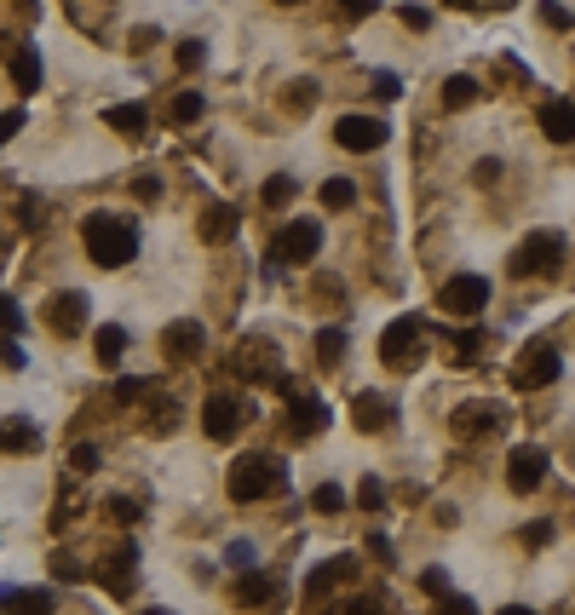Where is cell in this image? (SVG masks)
I'll return each instance as SVG.
<instances>
[{"instance_id": "obj_11", "label": "cell", "mask_w": 575, "mask_h": 615, "mask_svg": "<svg viewBox=\"0 0 575 615\" xmlns=\"http://www.w3.org/2000/svg\"><path fill=\"white\" fill-rule=\"evenodd\" d=\"M386 133L391 127L380 115H340V121H334V144H340V150H380Z\"/></svg>"}, {"instance_id": "obj_6", "label": "cell", "mask_w": 575, "mask_h": 615, "mask_svg": "<svg viewBox=\"0 0 575 615\" xmlns=\"http://www.w3.org/2000/svg\"><path fill=\"white\" fill-rule=\"evenodd\" d=\"M317 248H322V225L317 219H294V225L276 230L271 259L276 265H305V259H317Z\"/></svg>"}, {"instance_id": "obj_10", "label": "cell", "mask_w": 575, "mask_h": 615, "mask_svg": "<svg viewBox=\"0 0 575 615\" xmlns=\"http://www.w3.org/2000/svg\"><path fill=\"white\" fill-rule=\"evenodd\" d=\"M547 472H552V460H547V449H535V443L512 449V460H506V483H512V495H535Z\"/></svg>"}, {"instance_id": "obj_58", "label": "cell", "mask_w": 575, "mask_h": 615, "mask_svg": "<svg viewBox=\"0 0 575 615\" xmlns=\"http://www.w3.org/2000/svg\"><path fill=\"white\" fill-rule=\"evenodd\" d=\"M276 6H299V0H276Z\"/></svg>"}, {"instance_id": "obj_5", "label": "cell", "mask_w": 575, "mask_h": 615, "mask_svg": "<svg viewBox=\"0 0 575 615\" xmlns=\"http://www.w3.org/2000/svg\"><path fill=\"white\" fill-rule=\"evenodd\" d=\"M420 357H426V322L420 317H397L386 328V340H380V363L397 368V374H409Z\"/></svg>"}, {"instance_id": "obj_37", "label": "cell", "mask_w": 575, "mask_h": 615, "mask_svg": "<svg viewBox=\"0 0 575 615\" xmlns=\"http://www.w3.org/2000/svg\"><path fill=\"white\" fill-rule=\"evenodd\" d=\"M478 345H483V334H478V328H466V334L455 340V357H460V363H472V357H478Z\"/></svg>"}, {"instance_id": "obj_54", "label": "cell", "mask_w": 575, "mask_h": 615, "mask_svg": "<svg viewBox=\"0 0 575 615\" xmlns=\"http://www.w3.org/2000/svg\"><path fill=\"white\" fill-rule=\"evenodd\" d=\"M133 190H138V196H161V179H156V173H144V179H138Z\"/></svg>"}, {"instance_id": "obj_2", "label": "cell", "mask_w": 575, "mask_h": 615, "mask_svg": "<svg viewBox=\"0 0 575 615\" xmlns=\"http://www.w3.org/2000/svg\"><path fill=\"white\" fill-rule=\"evenodd\" d=\"M225 489H230V501H265V495L282 489V466H276L271 455H242L230 466Z\"/></svg>"}, {"instance_id": "obj_51", "label": "cell", "mask_w": 575, "mask_h": 615, "mask_svg": "<svg viewBox=\"0 0 575 615\" xmlns=\"http://www.w3.org/2000/svg\"><path fill=\"white\" fill-rule=\"evenodd\" d=\"M501 81H512V87L524 81V69H518V58H501Z\"/></svg>"}, {"instance_id": "obj_27", "label": "cell", "mask_w": 575, "mask_h": 615, "mask_svg": "<svg viewBox=\"0 0 575 615\" xmlns=\"http://www.w3.org/2000/svg\"><path fill=\"white\" fill-rule=\"evenodd\" d=\"M104 121H110L115 133H144V121H150V115H144V104H110Z\"/></svg>"}, {"instance_id": "obj_48", "label": "cell", "mask_w": 575, "mask_h": 615, "mask_svg": "<svg viewBox=\"0 0 575 615\" xmlns=\"http://www.w3.org/2000/svg\"><path fill=\"white\" fill-rule=\"evenodd\" d=\"M311 294H317V299H340V276H317V282H311Z\"/></svg>"}, {"instance_id": "obj_8", "label": "cell", "mask_w": 575, "mask_h": 615, "mask_svg": "<svg viewBox=\"0 0 575 615\" xmlns=\"http://www.w3.org/2000/svg\"><path fill=\"white\" fill-rule=\"evenodd\" d=\"M276 386L288 397V426H294V437H311L328 426V403H322L317 391H299V386H288V380H276Z\"/></svg>"}, {"instance_id": "obj_40", "label": "cell", "mask_w": 575, "mask_h": 615, "mask_svg": "<svg viewBox=\"0 0 575 615\" xmlns=\"http://www.w3.org/2000/svg\"><path fill=\"white\" fill-rule=\"evenodd\" d=\"M52 570H58V581H81V564H75V558H69V552H58V558H52Z\"/></svg>"}, {"instance_id": "obj_41", "label": "cell", "mask_w": 575, "mask_h": 615, "mask_svg": "<svg viewBox=\"0 0 575 615\" xmlns=\"http://www.w3.org/2000/svg\"><path fill=\"white\" fill-rule=\"evenodd\" d=\"M420 587H426L432 598H449V575H443V570H426V575H420Z\"/></svg>"}, {"instance_id": "obj_19", "label": "cell", "mask_w": 575, "mask_h": 615, "mask_svg": "<svg viewBox=\"0 0 575 615\" xmlns=\"http://www.w3.org/2000/svg\"><path fill=\"white\" fill-rule=\"evenodd\" d=\"M230 598H236L242 610H259V604H276V575H271V570H253V575H242V581L230 587Z\"/></svg>"}, {"instance_id": "obj_30", "label": "cell", "mask_w": 575, "mask_h": 615, "mask_svg": "<svg viewBox=\"0 0 575 615\" xmlns=\"http://www.w3.org/2000/svg\"><path fill=\"white\" fill-rule=\"evenodd\" d=\"M357 202V184L351 179H328L322 184V207H334V213H340V207H351Z\"/></svg>"}, {"instance_id": "obj_46", "label": "cell", "mask_w": 575, "mask_h": 615, "mask_svg": "<svg viewBox=\"0 0 575 615\" xmlns=\"http://www.w3.org/2000/svg\"><path fill=\"white\" fill-rule=\"evenodd\" d=\"M437 615H478L472 598H437Z\"/></svg>"}, {"instance_id": "obj_52", "label": "cell", "mask_w": 575, "mask_h": 615, "mask_svg": "<svg viewBox=\"0 0 575 615\" xmlns=\"http://www.w3.org/2000/svg\"><path fill=\"white\" fill-rule=\"evenodd\" d=\"M501 179V161H478V184H495Z\"/></svg>"}, {"instance_id": "obj_43", "label": "cell", "mask_w": 575, "mask_h": 615, "mask_svg": "<svg viewBox=\"0 0 575 615\" xmlns=\"http://www.w3.org/2000/svg\"><path fill=\"white\" fill-rule=\"evenodd\" d=\"M357 501H363L368 512H374V506L386 501V489H380V483H374V478H363V489H357Z\"/></svg>"}, {"instance_id": "obj_25", "label": "cell", "mask_w": 575, "mask_h": 615, "mask_svg": "<svg viewBox=\"0 0 575 615\" xmlns=\"http://www.w3.org/2000/svg\"><path fill=\"white\" fill-rule=\"evenodd\" d=\"M92 340H98L92 351H98V363H104V368H115V363H121V351H127V328H115V322H104V328H98Z\"/></svg>"}, {"instance_id": "obj_13", "label": "cell", "mask_w": 575, "mask_h": 615, "mask_svg": "<svg viewBox=\"0 0 575 615\" xmlns=\"http://www.w3.org/2000/svg\"><path fill=\"white\" fill-rule=\"evenodd\" d=\"M506 420V403H460L455 409V432L460 437H489V432H501Z\"/></svg>"}, {"instance_id": "obj_49", "label": "cell", "mask_w": 575, "mask_h": 615, "mask_svg": "<svg viewBox=\"0 0 575 615\" xmlns=\"http://www.w3.org/2000/svg\"><path fill=\"white\" fill-rule=\"evenodd\" d=\"M311 98H317V87H311V81H294V87H288V104H311Z\"/></svg>"}, {"instance_id": "obj_7", "label": "cell", "mask_w": 575, "mask_h": 615, "mask_svg": "<svg viewBox=\"0 0 575 615\" xmlns=\"http://www.w3.org/2000/svg\"><path fill=\"white\" fill-rule=\"evenodd\" d=\"M558 368H564V357H558V345L552 340H535L518 357V368H512V386H524V391H541V386H552L558 380Z\"/></svg>"}, {"instance_id": "obj_26", "label": "cell", "mask_w": 575, "mask_h": 615, "mask_svg": "<svg viewBox=\"0 0 575 615\" xmlns=\"http://www.w3.org/2000/svg\"><path fill=\"white\" fill-rule=\"evenodd\" d=\"M466 104H478V81L472 75H449L443 81V110H466Z\"/></svg>"}, {"instance_id": "obj_33", "label": "cell", "mask_w": 575, "mask_h": 615, "mask_svg": "<svg viewBox=\"0 0 575 615\" xmlns=\"http://www.w3.org/2000/svg\"><path fill=\"white\" fill-rule=\"evenodd\" d=\"M541 23H547V29H575L570 6H558V0H541Z\"/></svg>"}, {"instance_id": "obj_22", "label": "cell", "mask_w": 575, "mask_h": 615, "mask_svg": "<svg viewBox=\"0 0 575 615\" xmlns=\"http://www.w3.org/2000/svg\"><path fill=\"white\" fill-rule=\"evenodd\" d=\"M0 449H12V455H35V449H41V432H35V420H29V414H12V420H0Z\"/></svg>"}, {"instance_id": "obj_36", "label": "cell", "mask_w": 575, "mask_h": 615, "mask_svg": "<svg viewBox=\"0 0 575 615\" xmlns=\"http://www.w3.org/2000/svg\"><path fill=\"white\" fill-rule=\"evenodd\" d=\"M18 328H23V311H18V305H12V299H6V294H0V334L12 340Z\"/></svg>"}, {"instance_id": "obj_14", "label": "cell", "mask_w": 575, "mask_h": 615, "mask_svg": "<svg viewBox=\"0 0 575 615\" xmlns=\"http://www.w3.org/2000/svg\"><path fill=\"white\" fill-rule=\"evenodd\" d=\"M242 420H248V409H242L236 397H225V391H219V397H207V409H202V432H207V437H219V443H230Z\"/></svg>"}, {"instance_id": "obj_1", "label": "cell", "mask_w": 575, "mask_h": 615, "mask_svg": "<svg viewBox=\"0 0 575 615\" xmlns=\"http://www.w3.org/2000/svg\"><path fill=\"white\" fill-rule=\"evenodd\" d=\"M81 242H87L92 265L115 271V265H127V259L138 253V230L127 225V219H115V213H92L87 225H81Z\"/></svg>"}, {"instance_id": "obj_24", "label": "cell", "mask_w": 575, "mask_h": 615, "mask_svg": "<svg viewBox=\"0 0 575 615\" xmlns=\"http://www.w3.org/2000/svg\"><path fill=\"white\" fill-rule=\"evenodd\" d=\"M12 87L18 92L41 87V52H35V46H18V52H12Z\"/></svg>"}, {"instance_id": "obj_45", "label": "cell", "mask_w": 575, "mask_h": 615, "mask_svg": "<svg viewBox=\"0 0 575 615\" xmlns=\"http://www.w3.org/2000/svg\"><path fill=\"white\" fill-rule=\"evenodd\" d=\"M23 133V110H6L0 115V144H6V138H18Z\"/></svg>"}, {"instance_id": "obj_38", "label": "cell", "mask_w": 575, "mask_h": 615, "mask_svg": "<svg viewBox=\"0 0 575 615\" xmlns=\"http://www.w3.org/2000/svg\"><path fill=\"white\" fill-rule=\"evenodd\" d=\"M69 466H75V472H98V449H92V443H75Z\"/></svg>"}, {"instance_id": "obj_4", "label": "cell", "mask_w": 575, "mask_h": 615, "mask_svg": "<svg viewBox=\"0 0 575 615\" xmlns=\"http://www.w3.org/2000/svg\"><path fill=\"white\" fill-rule=\"evenodd\" d=\"M558 259H564V236H558V230H529L524 242H518V253L506 259V271L512 276H552Z\"/></svg>"}, {"instance_id": "obj_32", "label": "cell", "mask_w": 575, "mask_h": 615, "mask_svg": "<svg viewBox=\"0 0 575 615\" xmlns=\"http://www.w3.org/2000/svg\"><path fill=\"white\" fill-rule=\"evenodd\" d=\"M259 196H265L271 207H282L288 196H294V179H288V173H276V179H265V190H259Z\"/></svg>"}, {"instance_id": "obj_17", "label": "cell", "mask_w": 575, "mask_h": 615, "mask_svg": "<svg viewBox=\"0 0 575 615\" xmlns=\"http://www.w3.org/2000/svg\"><path fill=\"white\" fill-rule=\"evenodd\" d=\"M351 420H357L363 432H386L391 420H397V409H391V397H380V391H363V397L351 403Z\"/></svg>"}, {"instance_id": "obj_18", "label": "cell", "mask_w": 575, "mask_h": 615, "mask_svg": "<svg viewBox=\"0 0 575 615\" xmlns=\"http://www.w3.org/2000/svg\"><path fill=\"white\" fill-rule=\"evenodd\" d=\"M161 345H167V357H173V363H190V357H202V322H167Z\"/></svg>"}, {"instance_id": "obj_35", "label": "cell", "mask_w": 575, "mask_h": 615, "mask_svg": "<svg viewBox=\"0 0 575 615\" xmlns=\"http://www.w3.org/2000/svg\"><path fill=\"white\" fill-rule=\"evenodd\" d=\"M334 615H386V598H351V604H340Z\"/></svg>"}, {"instance_id": "obj_9", "label": "cell", "mask_w": 575, "mask_h": 615, "mask_svg": "<svg viewBox=\"0 0 575 615\" xmlns=\"http://www.w3.org/2000/svg\"><path fill=\"white\" fill-rule=\"evenodd\" d=\"M437 305H443L449 317H478L483 305H489V282H483V276H449L443 294H437Z\"/></svg>"}, {"instance_id": "obj_47", "label": "cell", "mask_w": 575, "mask_h": 615, "mask_svg": "<svg viewBox=\"0 0 575 615\" xmlns=\"http://www.w3.org/2000/svg\"><path fill=\"white\" fill-rule=\"evenodd\" d=\"M547 541H552V524H529V529H524V547H529V552L547 547Z\"/></svg>"}, {"instance_id": "obj_3", "label": "cell", "mask_w": 575, "mask_h": 615, "mask_svg": "<svg viewBox=\"0 0 575 615\" xmlns=\"http://www.w3.org/2000/svg\"><path fill=\"white\" fill-rule=\"evenodd\" d=\"M230 374L236 380H253V386H276V374H282V345L265 340V334H253L230 351Z\"/></svg>"}, {"instance_id": "obj_23", "label": "cell", "mask_w": 575, "mask_h": 615, "mask_svg": "<svg viewBox=\"0 0 575 615\" xmlns=\"http://www.w3.org/2000/svg\"><path fill=\"white\" fill-rule=\"evenodd\" d=\"M236 225H242V213H236L230 202H213L202 213V225H196V230H202V242H230V236H236Z\"/></svg>"}, {"instance_id": "obj_57", "label": "cell", "mask_w": 575, "mask_h": 615, "mask_svg": "<svg viewBox=\"0 0 575 615\" xmlns=\"http://www.w3.org/2000/svg\"><path fill=\"white\" fill-rule=\"evenodd\" d=\"M144 615H173V610H144Z\"/></svg>"}, {"instance_id": "obj_15", "label": "cell", "mask_w": 575, "mask_h": 615, "mask_svg": "<svg viewBox=\"0 0 575 615\" xmlns=\"http://www.w3.org/2000/svg\"><path fill=\"white\" fill-rule=\"evenodd\" d=\"M133 570H138V547L133 541H121V547L104 558V570H98V581L110 587L115 598H127V587H133Z\"/></svg>"}, {"instance_id": "obj_56", "label": "cell", "mask_w": 575, "mask_h": 615, "mask_svg": "<svg viewBox=\"0 0 575 615\" xmlns=\"http://www.w3.org/2000/svg\"><path fill=\"white\" fill-rule=\"evenodd\" d=\"M449 6H478V0H449Z\"/></svg>"}, {"instance_id": "obj_34", "label": "cell", "mask_w": 575, "mask_h": 615, "mask_svg": "<svg viewBox=\"0 0 575 615\" xmlns=\"http://www.w3.org/2000/svg\"><path fill=\"white\" fill-rule=\"evenodd\" d=\"M311 506H317V512H340V506H345V495L334 489V483H317V495H311Z\"/></svg>"}, {"instance_id": "obj_29", "label": "cell", "mask_w": 575, "mask_h": 615, "mask_svg": "<svg viewBox=\"0 0 575 615\" xmlns=\"http://www.w3.org/2000/svg\"><path fill=\"white\" fill-rule=\"evenodd\" d=\"M340 357H345V334H340V328H322V334H317V363L334 368Z\"/></svg>"}, {"instance_id": "obj_31", "label": "cell", "mask_w": 575, "mask_h": 615, "mask_svg": "<svg viewBox=\"0 0 575 615\" xmlns=\"http://www.w3.org/2000/svg\"><path fill=\"white\" fill-rule=\"evenodd\" d=\"M374 6H380V0H328V12H334V18H345V23L368 18V12H374Z\"/></svg>"}, {"instance_id": "obj_50", "label": "cell", "mask_w": 575, "mask_h": 615, "mask_svg": "<svg viewBox=\"0 0 575 615\" xmlns=\"http://www.w3.org/2000/svg\"><path fill=\"white\" fill-rule=\"evenodd\" d=\"M0 363H6V368H23V351L12 340H0Z\"/></svg>"}, {"instance_id": "obj_28", "label": "cell", "mask_w": 575, "mask_h": 615, "mask_svg": "<svg viewBox=\"0 0 575 615\" xmlns=\"http://www.w3.org/2000/svg\"><path fill=\"white\" fill-rule=\"evenodd\" d=\"M202 110H207V98H202V92H173V104H167V115H173L179 127L202 121Z\"/></svg>"}, {"instance_id": "obj_53", "label": "cell", "mask_w": 575, "mask_h": 615, "mask_svg": "<svg viewBox=\"0 0 575 615\" xmlns=\"http://www.w3.org/2000/svg\"><path fill=\"white\" fill-rule=\"evenodd\" d=\"M374 98H397V81H391V75H374Z\"/></svg>"}, {"instance_id": "obj_42", "label": "cell", "mask_w": 575, "mask_h": 615, "mask_svg": "<svg viewBox=\"0 0 575 615\" xmlns=\"http://www.w3.org/2000/svg\"><path fill=\"white\" fill-rule=\"evenodd\" d=\"M202 58H207V46H202V41H179V64H184V69H196Z\"/></svg>"}, {"instance_id": "obj_44", "label": "cell", "mask_w": 575, "mask_h": 615, "mask_svg": "<svg viewBox=\"0 0 575 615\" xmlns=\"http://www.w3.org/2000/svg\"><path fill=\"white\" fill-rule=\"evenodd\" d=\"M403 23H409V29H432V12H426V6H403Z\"/></svg>"}, {"instance_id": "obj_55", "label": "cell", "mask_w": 575, "mask_h": 615, "mask_svg": "<svg viewBox=\"0 0 575 615\" xmlns=\"http://www.w3.org/2000/svg\"><path fill=\"white\" fill-rule=\"evenodd\" d=\"M501 615H535V610H524V604H512V610H501Z\"/></svg>"}, {"instance_id": "obj_12", "label": "cell", "mask_w": 575, "mask_h": 615, "mask_svg": "<svg viewBox=\"0 0 575 615\" xmlns=\"http://www.w3.org/2000/svg\"><path fill=\"white\" fill-rule=\"evenodd\" d=\"M46 328H52V334H64V340H75V334L87 328V294H75V288L46 294Z\"/></svg>"}, {"instance_id": "obj_16", "label": "cell", "mask_w": 575, "mask_h": 615, "mask_svg": "<svg viewBox=\"0 0 575 615\" xmlns=\"http://www.w3.org/2000/svg\"><path fill=\"white\" fill-rule=\"evenodd\" d=\"M52 610H58V598L46 587H6L0 593V615H52Z\"/></svg>"}, {"instance_id": "obj_20", "label": "cell", "mask_w": 575, "mask_h": 615, "mask_svg": "<svg viewBox=\"0 0 575 615\" xmlns=\"http://www.w3.org/2000/svg\"><path fill=\"white\" fill-rule=\"evenodd\" d=\"M138 409H144V432H156V437H167L173 426H179V403H173V397H167L161 386L150 391V397H144Z\"/></svg>"}, {"instance_id": "obj_39", "label": "cell", "mask_w": 575, "mask_h": 615, "mask_svg": "<svg viewBox=\"0 0 575 615\" xmlns=\"http://www.w3.org/2000/svg\"><path fill=\"white\" fill-rule=\"evenodd\" d=\"M104 512H110L115 524H138V506H133V501H121V495H115V501H104Z\"/></svg>"}, {"instance_id": "obj_21", "label": "cell", "mask_w": 575, "mask_h": 615, "mask_svg": "<svg viewBox=\"0 0 575 615\" xmlns=\"http://www.w3.org/2000/svg\"><path fill=\"white\" fill-rule=\"evenodd\" d=\"M541 133L558 138V144H570L575 138V98H547V104H541Z\"/></svg>"}]
</instances>
